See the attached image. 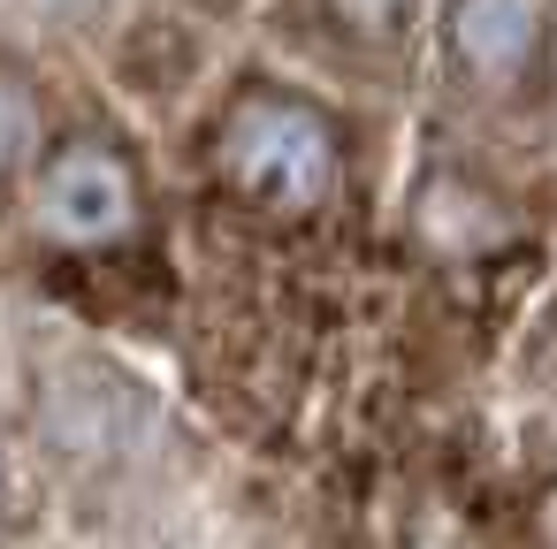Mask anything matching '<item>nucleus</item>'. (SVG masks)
<instances>
[{
	"instance_id": "nucleus-2",
	"label": "nucleus",
	"mask_w": 557,
	"mask_h": 549,
	"mask_svg": "<svg viewBox=\"0 0 557 549\" xmlns=\"http://www.w3.org/2000/svg\"><path fill=\"white\" fill-rule=\"evenodd\" d=\"M39 214H47V229L70 237V245H108V237H123L131 214H138L131 169H123L108 146H70V153L47 169Z\"/></svg>"
},
{
	"instance_id": "nucleus-1",
	"label": "nucleus",
	"mask_w": 557,
	"mask_h": 549,
	"mask_svg": "<svg viewBox=\"0 0 557 549\" xmlns=\"http://www.w3.org/2000/svg\"><path fill=\"white\" fill-rule=\"evenodd\" d=\"M222 161L245 191L260 199H283V207H313L336 176V138L321 130L313 108H290V100H252L230 138H222Z\"/></svg>"
},
{
	"instance_id": "nucleus-5",
	"label": "nucleus",
	"mask_w": 557,
	"mask_h": 549,
	"mask_svg": "<svg viewBox=\"0 0 557 549\" xmlns=\"http://www.w3.org/2000/svg\"><path fill=\"white\" fill-rule=\"evenodd\" d=\"M397 9H405V0H336V16H344V24H359V32H389V24H397Z\"/></svg>"
},
{
	"instance_id": "nucleus-4",
	"label": "nucleus",
	"mask_w": 557,
	"mask_h": 549,
	"mask_svg": "<svg viewBox=\"0 0 557 549\" xmlns=\"http://www.w3.org/2000/svg\"><path fill=\"white\" fill-rule=\"evenodd\" d=\"M24 146H32V100H24L9 77H0V169H9Z\"/></svg>"
},
{
	"instance_id": "nucleus-3",
	"label": "nucleus",
	"mask_w": 557,
	"mask_h": 549,
	"mask_svg": "<svg viewBox=\"0 0 557 549\" xmlns=\"http://www.w3.org/2000/svg\"><path fill=\"white\" fill-rule=\"evenodd\" d=\"M534 47V0H458V54L488 77L519 70Z\"/></svg>"
}]
</instances>
